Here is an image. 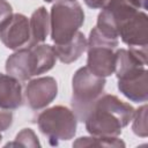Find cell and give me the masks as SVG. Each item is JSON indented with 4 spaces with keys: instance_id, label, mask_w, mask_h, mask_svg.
<instances>
[{
    "instance_id": "obj_1",
    "label": "cell",
    "mask_w": 148,
    "mask_h": 148,
    "mask_svg": "<svg viewBox=\"0 0 148 148\" xmlns=\"http://www.w3.org/2000/svg\"><path fill=\"white\" fill-rule=\"evenodd\" d=\"M135 109L116 95L103 94L88 113L84 124L90 135L118 136L130 124Z\"/></svg>"
},
{
    "instance_id": "obj_2",
    "label": "cell",
    "mask_w": 148,
    "mask_h": 148,
    "mask_svg": "<svg viewBox=\"0 0 148 148\" xmlns=\"http://www.w3.org/2000/svg\"><path fill=\"white\" fill-rule=\"evenodd\" d=\"M105 77L91 73L87 66L79 68L72 79V111L77 121H84L95 102L103 95Z\"/></svg>"
},
{
    "instance_id": "obj_3",
    "label": "cell",
    "mask_w": 148,
    "mask_h": 148,
    "mask_svg": "<svg viewBox=\"0 0 148 148\" xmlns=\"http://www.w3.org/2000/svg\"><path fill=\"white\" fill-rule=\"evenodd\" d=\"M84 22V12L77 1L58 0L51 7L50 31L54 45L67 43Z\"/></svg>"
},
{
    "instance_id": "obj_4",
    "label": "cell",
    "mask_w": 148,
    "mask_h": 148,
    "mask_svg": "<svg viewBox=\"0 0 148 148\" xmlns=\"http://www.w3.org/2000/svg\"><path fill=\"white\" fill-rule=\"evenodd\" d=\"M39 131L47 138L51 146H57L60 141L74 138L76 133L77 118L67 106L56 105L42 111L37 117Z\"/></svg>"
},
{
    "instance_id": "obj_5",
    "label": "cell",
    "mask_w": 148,
    "mask_h": 148,
    "mask_svg": "<svg viewBox=\"0 0 148 148\" xmlns=\"http://www.w3.org/2000/svg\"><path fill=\"white\" fill-rule=\"evenodd\" d=\"M119 39L104 35L97 27L92 28L87 40V67L97 76L106 77L114 73V49Z\"/></svg>"
},
{
    "instance_id": "obj_6",
    "label": "cell",
    "mask_w": 148,
    "mask_h": 148,
    "mask_svg": "<svg viewBox=\"0 0 148 148\" xmlns=\"http://www.w3.org/2000/svg\"><path fill=\"white\" fill-rule=\"evenodd\" d=\"M58 95V83L52 76H42L30 80L24 90L27 104L32 110H42L51 104Z\"/></svg>"
},
{
    "instance_id": "obj_7",
    "label": "cell",
    "mask_w": 148,
    "mask_h": 148,
    "mask_svg": "<svg viewBox=\"0 0 148 148\" xmlns=\"http://www.w3.org/2000/svg\"><path fill=\"white\" fill-rule=\"evenodd\" d=\"M29 39V20L23 14H12L0 25V40L7 49L18 50L28 44Z\"/></svg>"
},
{
    "instance_id": "obj_8",
    "label": "cell",
    "mask_w": 148,
    "mask_h": 148,
    "mask_svg": "<svg viewBox=\"0 0 148 148\" xmlns=\"http://www.w3.org/2000/svg\"><path fill=\"white\" fill-rule=\"evenodd\" d=\"M8 75L18 81H28L36 75V58L30 46L21 47L10 54L5 65Z\"/></svg>"
},
{
    "instance_id": "obj_9",
    "label": "cell",
    "mask_w": 148,
    "mask_h": 148,
    "mask_svg": "<svg viewBox=\"0 0 148 148\" xmlns=\"http://www.w3.org/2000/svg\"><path fill=\"white\" fill-rule=\"evenodd\" d=\"M147 68L138 71L118 79L119 91L130 101L135 103H145L148 99L147 90Z\"/></svg>"
},
{
    "instance_id": "obj_10",
    "label": "cell",
    "mask_w": 148,
    "mask_h": 148,
    "mask_svg": "<svg viewBox=\"0 0 148 148\" xmlns=\"http://www.w3.org/2000/svg\"><path fill=\"white\" fill-rule=\"evenodd\" d=\"M23 104L21 81L0 73V106L9 110L18 109Z\"/></svg>"
},
{
    "instance_id": "obj_11",
    "label": "cell",
    "mask_w": 148,
    "mask_h": 148,
    "mask_svg": "<svg viewBox=\"0 0 148 148\" xmlns=\"http://www.w3.org/2000/svg\"><path fill=\"white\" fill-rule=\"evenodd\" d=\"M29 29L30 39L28 42V46H34L45 42L50 32V16L45 7L40 6L31 14L29 20Z\"/></svg>"
},
{
    "instance_id": "obj_12",
    "label": "cell",
    "mask_w": 148,
    "mask_h": 148,
    "mask_svg": "<svg viewBox=\"0 0 148 148\" xmlns=\"http://www.w3.org/2000/svg\"><path fill=\"white\" fill-rule=\"evenodd\" d=\"M53 47L57 54V59L64 64H72L76 61L87 50V39L81 31H77L71 40L64 44L54 45Z\"/></svg>"
},
{
    "instance_id": "obj_13",
    "label": "cell",
    "mask_w": 148,
    "mask_h": 148,
    "mask_svg": "<svg viewBox=\"0 0 148 148\" xmlns=\"http://www.w3.org/2000/svg\"><path fill=\"white\" fill-rule=\"evenodd\" d=\"M30 47L36 58V75L46 73L53 68L57 61V54L52 45L37 44Z\"/></svg>"
},
{
    "instance_id": "obj_14",
    "label": "cell",
    "mask_w": 148,
    "mask_h": 148,
    "mask_svg": "<svg viewBox=\"0 0 148 148\" xmlns=\"http://www.w3.org/2000/svg\"><path fill=\"white\" fill-rule=\"evenodd\" d=\"M125 142L117 136H81L73 142V147H108L119 148L125 147Z\"/></svg>"
},
{
    "instance_id": "obj_15",
    "label": "cell",
    "mask_w": 148,
    "mask_h": 148,
    "mask_svg": "<svg viewBox=\"0 0 148 148\" xmlns=\"http://www.w3.org/2000/svg\"><path fill=\"white\" fill-rule=\"evenodd\" d=\"M13 146H18V147H40V142L36 135V133L31 128H23L21 130L13 142H8L5 147H13Z\"/></svg>"
},
{
    "instance_id": "obj_16",
    "label": "cell",
    "mask_w": 148,
    "mask_h": 148,
    "mask_svg": "<svg viewBox=\"0 0 148 148\" xmlns=\"http://www.w3.org/2000/svg\"><path fill=\"white\" fill-rule=\"evenodd\" d=\"M133 124L132 130L135 135L146 138L148 135V126H147V105L143 104L139 109L134 111L133 114Z\"/></svg>"
},
{
    "instance_id": "obj_17",
    "label": "cell",
    "mask_w": 148,
    "mask_h": 148,
    "mask_svg": "<svg viewBox=\"0 0 148 148\" xmlns=\"http://www.w3.org/2000/svg\"><path fill=\"white\" fill-rule=\"evenodd\" d=\"M146 1L147 0H110L106 6H127L140 10L146 9Z\"/></svg>"
},
{
    "instance_id": "obj_18",
    "label": "cell",
    "mask_w": 148,
    "mask_h": 148,
    "mask_svg": "<svg viewBox=\"0 0 148 148\" xmlns=\"http://www.w3.org/2000/svg\"><path fill=\"white\" fill-rule=\"evenodd\" d=\"M13 124V112L9 109L0 106V131L8 130Z\"/></svg>"
},
{
    "instance_id": "obj_19",
    "label": "cell",
    "mask_w": 148,
    "mask_h": 148,
    "mask_svg": "<svg viewBox=\"0 0 148 148\" xmlns=\"http://www.w3.org/2000/svg\"><path fill=\"white\" fill-rule=\"evenodd\" d=\"M13 14V8L10 3L6 0H0V25Z\"/></svg>"
},
{
    "instance_id": "obj_20",
    "label": "cell",
    "mask_w": 148,
    "mask_h": 148,
    "mask_svg": "<svg viewBox=\"0 0 148 148\" xmlns=\"http://www.w3.org/2000/svg\"><path fill=\"white\" fill-rule=\"evenodd\" d=\"M84 3L89 7V8H92V9H103L110 0H83Z\"/></svg>"
},
{
    "instance_id": "obj_21",
    "label": "cell",
    "mask_w": 148,
    "mask_h": 148,
    "mask_svg": "<svg viewBox=\"0 0 148 148\" xmlns=\"http://www.w3.org/2000/svg\"><path fill=\"white\" fill-rule=\"evenodd\" d=\"M46 2H52V1H58V0H44ZM69 1H76V0H69Z\"/></svg>"
},
{
    "instance_id": "obj_22",
    "label": "cell",
    "mask_w": 148,
    "mask_h": 148,
    "mask_svg": "<svg viewBox=\"0 0 148 148\" xmlns=\"http://www.w3.org/2000/svg\"><path fill=\"white\" fill-rule=\"evenodd\" d=\"M1 132V131H0ZM1 139H2V135H1V133H0V142H1Z\"/></svg>"
}]
</instances>
